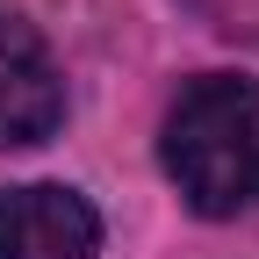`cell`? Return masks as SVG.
<instances>
[{
  "instance_id": "6da1fadb",
  "label": "cell",
  "mask_w": 259,
  "mask_h": 259,
  "mask_svg": "<svg viewBox=\"0 0 259 259\" xmlns=\"http://www.w3.org/2000/svg\"><path fill=\"white\" fill-rule=\"evenodd\" d=\"M158 166L194 216H252L259 209V79L202 72L173 94L158 122Z\"/></svg>"
},
{
  "instance_id": "7a4b0ae2",
  "label": "cell",
  "mask_w": 259,
  "mask_h": 259,
  "mask_svg": "<svg viewBox=\"0 0 259 259\" xmlns=\"http://www.w3.org/2000/svg\"><path fill=\"white\" fill-rule=\"evenodd\" d=\"M65 122V72L36 22L0 8V151H29Z\"/></svg>"
},
{
  "instance_id": "3957f363",
  "label": "cell",
  "mask_w": 259,
  "mask_h": 259,
  "mask_svg": "<svg viewBox=\"0 0 259 259\" xmlns=\"http://www.w3.org/2000/svg\"><path fill=\"white\" fill-rule=\"evenodd\" d=\"M101 252V216L79 187L29 180L0 187V259H94Z\"/></svg>"
}]
</instances>
